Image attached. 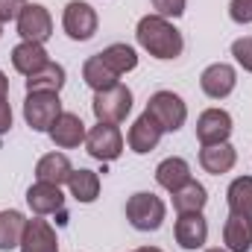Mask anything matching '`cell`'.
Instances as JSON below:
<instances>
[{
  "label": "cell",
  "instance_id": "6da1fadb",
  "mask_svg": "<svg viewBox=\"0 0 252 252\" xmlns=\"http://www.w3.org/2000/svg\"><path fill=\"white\" fill-rule=\"evenodd\" d=\"M135 38H138V47L158 62H173L185 50L182 32L173 27L170 18H161V15H144L135 27Z\"/></svg>",
  "mask_w": 252,
  "mask_h": 252
},
{
  "label": "cell",
  "instance_id": "7a4b0ae2",
  "mask_svg": "<svg viewBox=\"0 0 252 252\" xmlns=\"http://www.w3.org/2000/svg\"><path fill=\"white\" fill-rule=\"evenodd\" d=\"M167 217V205L153 190H138L126 199V220L138 232H158Z\"/></svg>",
  "mask_w": 252,
  "mask_h": 252
},
{
  "label": "cell",
  "instance_id": "3957f363",
  "mask_svg": "<svg viewBox=\"0 0 252 252\" xmlns=\"http://www.w3.org/2000/svg\"><path fill=\"white\" fill-rule=\"evenodd\" d=\"M132 91L126 88L124 82H118L115 88H106V91H97L94 100H91V112L97 118V124H124L132 112Z\"/></svg>",
  "mask_w": 252,
  "mask_h": 252
},
{
  "label": "cell",
  "instance_id": "277c9868",
  "mask_svg": "<svg viewBox=\"0 0 252 252\" xmlns=\"http://www.w3.org/2000/svg\"><path fill=\"white\" fill-rule=\"evenodd\" d=\"M85 150L91 158L109 164L124 156V132L118 124H94L85 135Z\"/></svg>",
  "mask_w": 252,
  "mask_h": 252
},
{
  "label": "cell",
  "instance_id": "5b68a950",
  "mask_svg": "<svg viewBox=\"0 0 252 252\" xmlns=\"http://www.w3.org/2000/svg\"><path fill=\"white\" fill-rule=\"evenodd\" d=\"M147 112L158 121V126L167 132H179L188 121V103L176 94V91H156L147 100Z\"/></svg>",
  "mask_w": 252,
  "mask_h": 252
},
{
  "label": "cell",
  "instance_id": "8992f818",
  "mask_svg": "<svg viewBox=\"0 0 252 252\" xmlns=\"http://www.w3.org/2000/svg\"><path fill=\"white\" fill-rule=\"evenodd\" d=\"M100 27L97 9L85 0H70L62 12V30L70 41H91Z\"/></svg>",
  "mask_w": 252,
  "mask_h": 252
},
{
  "label": "cell",
  "instance_id": "52a82bcc",
  "mask_svg": "<svg viewBox=\"0 0 252 252\" xmlns=\"http://www.w3.org/2000/svg\"><path fill=\"white\" fill-rule=\"evenodd\" d=\"M62 115L59 94H27L24 100V121L32 132H50L56 118Z\"/></svg>",
  "mask_w": 252,
  "mask_h": 252
},
{
  "label": "cell",
  "instance_id": "ba28073f",
  "mask_svg": "<svg viewBox=\"0 0 252 252\" xmlns=\"http://www.w3.org/2000/svg\"><path fill=\"white\" fill-rule=\"evenodd\" d=\"M18 35L21 41H35V44H44L50 35H53V15L47 6L41 3H27L18 15Z\"/></svg>",
  "mask_w": 252,
  "mask_h": 252
},
{
  "label": "cell",
  "instance_id": "9c48e42d",
  "mask_svg": "<svg viewBox=\"0 0 252 252\" xmlns=\"http://www.w3.org/2000/svg\"><path fill=\"white\" fill-rule=\"evenodd\" d=\"M161 138H164V129L158 126V121H156L147 109L135 118V124L129 126V132H126V144H129V150H132L135 156L153 153V150L161 144Z\"/></svg>",
  "mask_w": 252,
  "mask_h": 252
},
{
  "label": "cell",
  "instance_id": "30bf717a",
  "mask_svg": "<svg viewBox=\"0 0 252 252\" xmlns=\"http://www.w3.org/2000/svg\"><path fill=\"white\" fill-rule=\"evenodd\" d=\"M238 85V70L229 62H214L199 73V88L211 100H226Z\"/></svg>",
  "mask_w": 252,
  "mask_h": 252
},
{
  "label": "cell",
  "instance_id": "8fae6325",
  "mask_svg": "<svg viewBox=\"0 0 252 252\" xmlns=\"http://www.w3.org/2000/svg\"><path fill=\"white\" fill-rule=\"evenodd\" d=\"M232 129H235L232 126V115L226 109H205L196 118V141H199V147L223 144V141H229Z\"/></svg>",
  "mask_w": 252,
  "mask_h": 252
},
{
  "label": "cell",
  "instance_id": "7c38bea8",
  "mask_svg": "<svg viewBox=\"0 0 252 252\" xmlns=\"http://www.w3.org/2000/svg\"><path fill=\"white\" fill-rule=\"evenodd\" d=\"M173 238L182 250L196 252L205 247L208 241V220L202 217V211H190V214H179L176 226H173Z\"/></svg>",
  "mask_w": 252,
  "mask_h": 252
},
{
  "label": "cell",
  "instance_id": "4fadbf2b",
  "mask_svg": "<svg viewBox=\"0 0 252 252\" xmlns=\"http://www.w3.org/2000/svg\"><path fill=\"white\" fill-rule=\"evenodd\" d=\"M18 252H59V235H56V229L47 220H41V217L27 220V229H24V238H21Z\"/></svg>",
  "mask_w": 252,
  "mask_h": 252
},
{
  "label": "cell",
  "instance_id": "5bb4252c",
  "mask_svg": "<svg viewBox=\"0 0 252 252\" xmlns=\"http://www.w3.org/2000/svg\"><path fill=\"white\" fill-rule=\"evenodd\" d=\"M27 205L32 208L35 217H47V214H62L64 211V193L59 185L50 182H35L27 188Z\"/></svg>",
  "mask_w": 252,
  "mask_h": 252
},
{
  "label": "cell",
  "instance_id": "9a60e30c",
  "mask_svg": "<svg viewBox=\"0 0 252 252\" xmlns=\"http://www.w3.org/2000/svg\"><path fill=\"white\" fill-rule=\"evenodd\" d=\"M50 141L59 147V150H76L79 144H85V135H88V129L82 124V118L79 115H73V112H62L59 118H56V124L50 126Z\"/></svg>",
  "mask_w": 252,
  "mask_h": 252
},
{
  "label": "cell",
  "instance_id": "2e32d148",
  "mask_svg": "<svg viewBox=\"0 0 252 252\" xmlns=\"http://www.w3.org/2000/svg\"><path fill=\"white\" fill-rule=\"evenodd\" d=\"M50 64V53L44 44H35V41H18L12 47V67L21 73V76H32L38 73L41 67Z\"/></svg>",
  "mask_w": 252,
  "mask_h": 252
},
{
  "label": "cell",
  "instance_id": "e0dca14e",
  "mask_svg": "<svg viewBox=\"0 0 252 252\" xmlns=\"http://www.w3.org/2000/svg\"><path fill=\"white\" fill-rule=\"evenodd\" d=\"M238 164V150L223 141V144H208V147H199V167L211 176H223L229 173L232 167Z\"/></svg>",
  "mask_w": 252,
  "mask_h": 252
},
{
  "label": "cell",
  "instance_id": "ac0fdd59",
  "mask_svg": "<svg viewBox=\"0 0 252 252\" xmlns=\"http://www.w3.org/2000/svg\"><path fill=\"white\" fill-rule=\"evenodd\" d=\"M73 173V164L64 153H47L35 161V182H50V185H67Z\"/></svg>",
  "mask_w": 252,
  "mask_h": 252
},
{
  "label": "cell",
  "instance_id": "d6986e66",
  "mask_svg": "<svg viewBox=\"0 0 252 252\" xmlns=\"http://www.w3.org/2000/svg\"><path fill=\"white\" fill-rule=\"evenodd\" d=\"M190 179H193L190 176V164L182 156H170V158L158 161V167H156V182L167 193H176L182 185H188Z\"/></svg>",
  "mask_w": 252,
  "mask_h": 252
},
{
  "label": "cell",
  "instance_id": "ffe728a7",
  "mask_svg": "<svg viewBox=\"0 0 252 252\" xmlns=\"http://www.w3.org/2000/svg\"><path fill=\"white\" fill-rule=\"evenodd\" d=\"M67 82V73L59 62H50L47 67H41L38 73L27 76V94H59Z\"/></svg>",
  "mask_w": 252,
  "mask_h": 252
},
{
  "label": "cell",
  "instance_id": "44dd1931",
  "mask_svg": "<svg viewBox=\"0 0 252 252\" xmlns=\"http://www.w3.org/2000/svg\"><path fill=\"white\" fill-rule=\"evenodd\" d=\"M223 244L229 252H250L252 250V220L241 214H229L223 223Z\"/></svg>",
  "mask_w": 252,
  "mask_h": 252
},
{
  "label": "cell",
  "instance_id": "7402d4cb",
  "mask_svg": "<svg viewBox=\"0 0 252 252\" xmlns=\"http://www.w3.org/2000/svg\"><path fill=\"white\" fill-rule=\"evenodd\" d=\"M82 79H85V85H88L94 94H97V91H106V88H115V85L121 82V76L100 59V53L85 59V64H82Z\"/></svg>",
  "mask_w": 252,
  "mask_h": 252
},
{
  "label": "cell",
  "instance_id": "603a6c76",
  "mask_svg": "<svg viewBox=\"0 0 252 252\" xmlns=\"http://www.w3.org/2000/svg\"><path fill=\"white\" fill-rule=\"evenodd\" d=\"M67 190H70V196H73L76 202L91 205V202L100 196V173H94V170H88V167L73 170L70 179H67Z\"/></svg>",
  "mask_w": 252,
  "mask_h": 252
},
{
  "label": "cell",
  "instance_id": "cb8c5ba5",
  "mask_svg": "<svg viewBox=\"0 0 252 252\" xmlns=\"http://www.w3.org/2000/svg\"><path fill=\"white\" fill-rule=\"evenodd\" d=\"M24 229H27V217L18 208L0 211V252L18 250L21 238H24Z\"/></svg>",
  "mask_w": 252,
  "mask_h": 252
},
{
  "label": "cell",
  "instance_id": "d4e9b609",
  "mask_svg": "<svg viewBox=\"0 0 252 252\" xmlns=\"http://www.w3.org/2000/svg\"><path fill=\"white\" fill-rule=\"evenodd\" d=\"M226 205L229 214H241L252 220V176H238L226 188Z\"/></svg>",
  "mask_w": 252,
  "mask_h": 252
},
{
  "label": "cell",
  "instance_id": "484cf974",
  "mask_svg": "<svg viewBox=\"0 0 252 252\" xmlns=\"http://www.w3.org/2000/svg\"><path fill=\"white\" fill-rule=\"evenodd\" d=\"M170 196H173V208H176V214L202 211L205 202H208V190H205L202 182H196V179H190L188 185H182V188L176 190V193H170Z\"/></svg>",
  "mask_w": 252,
  "mask_h": 252
},
{
  "label": "cell",
  "instance_id": "4316f807",
  "mask_svg": "<svg viewBox=\"0 0 252 252\" xmlns=\"http://www.w3.org/2000/svg\"><path fill=\"white\" fill-rule=\"evenodd\" d=\"M100 59L109 64L118 76H124V73H129V70L138 67V53H135V47H132V44H124V41H115V44L103 47V50H100Z\"/></svg>",
  "mask_w": 252,
  "mask_h": 252
},
{
  "label": "cell",
  "instance_id": "83f0119b",
  "mask_svg": "<svg viewBox=\"0 0 252 252\" xmlns=\"http://www.w3.org/2000/svg\"><path fill=\"white\" fill-rule=\"evenodd\" d=\"M232 56H235V62L241 64L244 70L252 73V35H244V38L232 41Z\"/></svg>",
  "mask_w": 252,
  "mask_h": 252
},
{
  "label": "cell",
  "instance_id": "f1b7e54d",
  "mask_svg": "<svg viewBox=\"0 0 252 252\" xmlns=\"http://www.w3.org/2000/svg\"><path fill=\"white\" fill-rule=\"evenodd\" d=\"M150 3H153L156 15H161V18H182L185 6H188V0H150Z\"/></svg>",
  "mask_w": 252,
  "mask_h": 252
},
{
  "label": "cell",
  "instance_id": "f546056e",
  "mask_svg": "<svg viewBox=\"0 0 252 252\" xmlns=\"http://www.w3.org/2000/svg\"><path fill=\"white\" fill-rule=\"evenodd\" d=\"M229 18L241 27L252 24V0H232L229 3Z\"/></svg>",
  "mask_w": 252,
  "mask_h": 252
},
{
  "label": "cell",
  "instance_id": "4dcf8cb0",
  "mask_svg": "<svg viewBox=\"0 0 252 252\" xmlns=\"http://www.w3.org/2000/svg\"><path fill=\"white\" fill-rule=\"evenodd\" d=\"M30 0H0V21L9 24V21H18L21 9L27 6Z\"/></svg>",
  "mask_w": 252,
  "mask_h": 252
},
{
  "label": "cell",
  "instance_id": "1f68e13d",
  "mask_svg": "<svg viewBox=\"0 0 252 252\" xmlns=\"http://www.w3.org/2000/svg\"><path fill=\"white\" fill-rule=\"evenodd\" d=\"M12 121H15V115H12V106H9L6 100H0V135H6V132L12 129Z\"/></svg>",
  "mask_w": 252,
  "mask_h": 252
},
{
  "label": "cell",
  "instance_id": "d6a6232c",
  "mask_svg": "<svg viewBox=\"0 0 252 252\" xmlns=\"http://www.w3.org/2000/svg\"><path fill=\"white\" fill-rule=\"evenodd\" d=\"M9 97V76L0 70V100H6Z\"/></svg>",
  "mask_w": 252,
  "mask_h": 252
},
{
  "label": "cell",
  "instance_id": "836d02e7",
  "mask_svg": "<svg viewBox=\"0 0 252 252\" xmlns=\"http://www.w3.org/2000/svg\"><path fill=\"white\" fill-rule=\"evenodd\" d=\"M132 252H164V250H158V247H138V250H132Z\"/></svg>",
  "mask_w": 252,
  "mask_h": 252
},
{
  "label": "cell",
  "instance_id": "e575fe53",
  "mask_svg": "<svg viewBox=\"0 0 252 252\" xmlns=\"http://www.w3.org/2000/svg\"><path fill=\"white\" fill-rule=\"evenodd\" d=\"M205 252H229L226 247H211V250H205Z\"/></svg>",
  "mask_w": 252,
  "mask_h": 252
},
{
  "label": "cell",
  "instance_id": "d590c367",
  "mask_svg": "<svg viewBox=\"0 0 252 252\" xmlns=\"http://www.w3.org/2000/svg\"><path fill=\"white\" fill-rule=\"evenodd\" d=\"M0 38H3V21H0Z\"/></svg>",
  "mask_w": 252,
  "mask_h": 252
}]
</instances>
